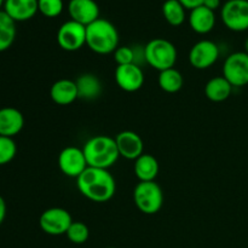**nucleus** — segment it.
<instances>
[{"label":"nucleus","instance_id":"nucleus-1","mask_svg":"<svg viewBox=\"0 0 248 248\" xmlns=\"http://www.w3.org/2000/svg\"><path fill=\"white\" fill-rule=\"evenodd\" d=\"M77 186L82 196L93 202H107L116 191L115 179L108 170L90 166L77 178Z\"/></svg>","mask_w":248,"mask_h":248},{"label":"nucleus","instance_id":"nucleus-3","mask_svg":"<svg viewBox=\"0 0 248 248\" xmlns=\"http://www.w3.org/2000/svg\"><path fill=\"white\" fill-rule=\"evenodd\" d=\"M86 45L94 53L109 55L119 47V33L108 19L98 18L86 27Z\"/></svg>","mask_w":248,"mask_h":248},{"label":"nucleus","instance_id":"nucleus-26","mask_svg":"<svg viewBox=\"0 0 248 248\" xmlns=\"http://www.w3.org/2000/svg\"><path fill=\"white\" fill-rule=\"evenodd\" d=\"M38 9L43 16L55 18L62 14L64 4L63 0H38Z\"/></svg>","mask_w":248,"mask_h":248},{"label":"nucleus","instance_id":"nucleus-24","mask_svg":"<svg viewBox=\"0 0 248 248\" xmlns=\"http://www.w3.org/2000/svg\"><path fill=\"white\" fill-rule=\"evenodd\" d=\"M186 7L178 0H166L162 5V15L170 26L179 27L186 18Z\"/></svg>","mask_w":248,"mask_h":248},{"label":"nucleus","instance_id":"nucleus-23","mask_svg":"<svg viewBox=\"0 0 248 248\" xmlns=\"http://www.w3.org/2000/svg\"><path fill=\"white\" fill-rule=\"evenodd\" d=\"M157 82L162 91L167 92V93H176V92L181 91L183 87L184 79L182 73L173 67L160 72Z\"/></svg>","mask_w":248,"mask_h":248},{"label":"nucleus","instance_id":"nucleus-19","mask_svg":"<svg viewBox=\"0 0 248 248\" xmlns=\"http://www.w3.org/2000/svg\"><path fill=\"white\" fill-rule=\"evenodd\" d=\"M78 87V96L85 101H93L102 93L101 80L91 73L82 74L75 80Z\"/></svg>","mask_w":248,"mask_h":248},{"label":"nucleus","instance_id":"nucleus-10","mask_svg":"<svg viewBox=\"0 0 248 248\" xmlns=\"http://www.w3.org/2000/svg\"><path fill=\"white\" fill-rule=\"evenodd\" d=\"M61 172L70 178H78L89 167L84 150L77 147H67L58 155Z\"/></svg>","mask_w":248,"mask_h":248},{"label":"nucleus","instance_id":"nucleus-21","mask_svg":"<svg viewBox=\"0 0 248 248\" xmlns=\"http://www.w3.org/2000/svg\"><path fill=\"white\" fill-rule=\"evenodd\" d=\"M232 85L224 77H216L208 80L205 86V94L210 101L224 102L232 96Z\"/></svg>","mask_w":248,"mask_h":248},{"label":"nucleus","instance_id":"nucleus-4","mask_svg":"<svg viewBox=\"0 0 248 248\" xmlns=\"http://www.w3.org/2000/svg\"><path fill=\"white\" fill-rule=\"evenodd\" d=\"M177 56L176 46L166 39L155 38L145 45L147 64L159 72L173 68L177 62Z\"/></svg>","mask_w":248,"mask_h":248},{"label":"nucleus","instance_id":"nucleus-6","mask_svg":"<svg viewBox=\"0 0 248 248\" xmlns=\"http://www.w3.org/2000/svg\"><path fill=\"white\" fill-rule=\"evenodd\" d=\"M220 16L224 26L230 31H247L248 0H228L223 4Z\"/></svg>","mask_w":248,"mask_h":248},{"label":"nucleus","instance_id":"nucleus-27","mask_svg":"<svg viewBox=\"0 0 248 248\" xmlns=\"http://www.w3.org/2000/svg\"><path fill=\"white\" fill-rule=\"evenodd\" d=\"M17 153V145L14 138L0 136V166L11 162Z\"/></svg>","mask_w":248,"mask_h":248},{"label":"nucleus","instance_id":"nucleus-15","mask_svg":"<svg viewBox=\"0 0 248 248\" xmlns=\"http://www.w3.org/2000/svg\"><path fill=\"white\" fill-rule=\"evenodd\" d=\"M24 126V116L14 107L0 109V136L14 138Z\"/></svg>","mask_w":248,"mask_h":248},{"label":"nucleus","instance_id":"nucleus-22","mask_svg":"<svg viewBox=\"0 0 248 248\" xmlns=\"http://www.w3.org/2000/svg\"><path fill=\"white\" fill-rule=\"evenodd\" d=\"M16 39V22L4 11H0V52L9 50Z\"/></svg>","mask_w":248,"mask_h":248},{"label":"nucleus","instance_id":"nucleus-12","mask_svg":"<svg viewBox=\"0 0 248 248\" xmlns=\"http://www.w3.org/2000/svg\"><path fill=\"white\" fill-rule=\"evenodd\" d=\"M115 81L121 90L126 92H136L144 84V73L136 64L118 65L115 69Z\"/></svg>","mask_w":248,"mask_h":248},{"label":"nucleus","instance_id":"nucleus-13","mask_svg":"<svg viewBox=\"0 0 248 248\" xmlns=\"http://www.w3.org/2000/svg\"><path fill=\"white\" fill-rule=\"evenodd\" d=\"M68 12L72 21L85 27L99 18V6L94 0H70Z\"/></svg>","mask_w":248,"mask_h":248},{"label":"nucleus","instance_id":"nucleus-25","mask_svg":"<svg viewBox=\"0 0 248 248\" xmlns=\"http://www.w3.org/2000/svg\"><path fill=\"white\" fill-rule=\"evenodd\" d=\"M67 237L70 242L75 245H81L89 240L90 236V230L85 223L82 222H74L70 224L69 229L67 232Z\"/></svg>","mask_w":248,"mask_h":248},{"label":"nucleus","instance_id":"nucleus-8","mask_svg":"<svg viewBox=\"0 0 248 248\" xmlns=\"http://www.w3.org/2000/svg\"><path fill=\"white\" fill-rule=\"evenodd\" d=\"M57 44L62 50L68 52H74L86 45V27L78 22H64L58 28Z\"/></svg>","mask_w":248,"mask_h":248},{"label":"nucleus","instance_id":"nucleus-7","mask_svg":"<svg viewBox=\"0 0 248 248\" xmlns=\"http://www.w3.org/2000/svg\"><path fill=\"white\" fill-rule=\"evenodd\" d=\"M73 223L72 216L67 210L61 207H52L44 211L39 219V225L45 234L52 236L67 234Z\"/></svg>","mask_w":248,"mask_h":248},{"label":"nucleus","instance_id":"nucleus-31","mask_svg":"<svg viewBox=\"0 0 248 248\" xmlns=\"http://www.w3.org/2000/svg\"><path fill=\"white\" fill-rule=\"evenodd\" d=\"M5 217H6V202H5L4 198L0 195V224H2Z\"/></svg>","mask_w":248,"mask_h":248},{"label":"nucleus","instance_id":"nucleus-2","mask_svg":"<svg viewBox=\"0 0 248 248\" xmlns=\"http://www.w3.org/2000/svg\"><path fill=\"white\" fill-rule=\"evenodd\" d=\"M90 167L108 170L120 157L115 138L99 135L90 138L82 147Z\"/></svg>","mask_w":248,"mask_h":248},{"label":"nucleus","instance_id":"nucleus-11","mask_svg":"<svg viewBox=\"0 0 248 248\" xmlns=\"http://www.w3.org/2000/svg\"><path fill=\"white\" fill-rule=\"evenodd\" d=\"M188 57L195 69H207L219 58V47L212 40H200L190 48Z\"/></svg>","mask_w":248,"mask_h":248},{"label":"nucleus","instance_id":"nucleus-29","mask_svg":"<svg viewBox=\"0 0 248 248\" xmlns=\"http://www.w3.org/2000/svg\"><path fill=\"white\" fill-rule=\"evenodd\" d=\"M178 1L181 2V4L183 5L186 9L193 10V9H196V7H199V6H202L205 0H178Z\"/></svg>","mask_w":248,"mask_h":248},{"label":"nucleus","instance_id":"nucleus-18","mask_svg":"<svg viewBox=\"0 0 248 248\" xmlns=\"http://www.w3.org/2000/svg\"><path fill=\"white\" fill-rule=\"evenodd\" d=\"M50 96L51 99L58 106H69L75 99L79 98L77 82L70 79L57 80L51 86Z\"/></svg>","mask_w":248,"mask_h":248},{"label":"nucleus","instance_id":"nucleus-9","mask_svg":"<svg viewBox=\"0 0 248 248\" xmlns=\"http://www.w3.org/2000/svg\"><path fill=\"white\" fill-rule=\"evenodd\" d=\"M223 77L232 87L246 86L248 84V53L234 52L228 56L223 64Z\"/></svg>","mask_w":248,"mask_h":248},{"label":"nucleus","instance_id":"nucleus-20","mask_svg":"<svg viewBox=\"0 0 248 248\" xmlns=\"http://www.w3.org/2000/svg\"><path fill=\"white\" fill-rule=\"evenodd\" d=\"M133 171L140 182H153L159 173V162L153 155L143 153L135 160Z\"/></svg>","mask_w":248,"mask_h":248},{"label":"nucleus","instance_id":"nucleus-33","mask_svg":"<svg viewBox=\"0 0 248 248\" xmlns=\"http://www.w3.org/2000/svg\"><path fill=\"white\" fill-rule=\"evenodd\" d=\"M246 52L248 53V39L246 40Z\"/></svg>","mask_w":248,"mask_h":248},{"label":"nucleus","instance_id":"nucleus-16","mask_svg":"<svg viewBox=\"0 0 248 248\" xmlns=\"http://www.w3.org/2000/svg\"><path fill=\"white\" fill-rule=\"evenodd\" d=\"M4 11L15 22H24L38 14V0H5Z\"/></svg>","mask_w":248,"mask_h":248},{"label":"nucleus","instance_id":"nucleus-28","mask_svg":"<svg viewBox=\"0 0 248 248\" xmlns=\"http://www.w3.org/2000/svg\"><path fill=\"white\" fill-rule=\"evenodd\" d=\"M114 61L118 65L132 64L133 63V48L131 46H119L114 51Z\"/></svg>","mask_w":248,"mask_h":248},{"label":"nucleus","instance_id":"nucleus-17","mask_svg":"<svg viewBox=\"0 0 248 248\" xmlns=\"http://www.w3.org/2000/svg\"><path fill=\"white\" fill-rule=\"evenodd\" d=\"M189 26L195 33L207 34L213 31L216 26L215 11L207 9L206 6H199L196 9L190 10L188 17Z\"/></svg>","mask_w":248,"mask_h":248},{"label":"nucleus","instance_id":"nucleus-32","mask_svg":"<svg viewBox=\"0 0 248 248\" xmlns=\"http://www.w3.org/2000/svg\"><path fill=\"white\" fill-rule=\"evenodd\" d=\"M5 0H0V11H1V7H4Z\"/></svg>","mask_w":248,"mask_h":248},{"label":"nucleus","instance_id":"nucleus-14","mask_svg":"<svg viewBox=\"0 0 248 248\" xmlns=\"http://www.w3.org/2000/svg\"><path fill=\"white\" fill-rule=\"evenodd\" d=\"M116 147H118L120 156L127 160H136L143 154L144 143L140 136L133 131H123L115 137Z\"/></svg>","mask_w":248,"mask_h":248},{"label":"nucleus","instance_id":"nucleus-5","mask_svg":"<svg viewBox=\"0 0 248 248\" xmlns=\"http://www.w3.org/2000/svg\"><path fill=\"white\" fill-rule=\"evenodd\" d=\"M133 201L138 210L144 215H155L164 205V193L159 184L153 182H140L133 190Z\"/></svg>","mask_w":248,"mask_h":248},{"label":"nucleus","instance_id":"nucleus-30","mask_svg":"<svg viewBox=\"0 0 248 248\" xmlns=\"http://www.w3.org/2000/svg\"><path fill=\"white\" fill-rule=\"evenodd\" d=\"M203 6L212 10V11H216V10L220 7V0H205L203 1Z\"/></svg>","mask_w":248,"mask_h":248},{"label":"nucleus","instance_id":"nucleus-34","mask_svg":"<svg viewBox=\"0 0 248 248\" xmlns=\"http://www.w3.org/2000/svg\"><path fill=\"white\" fill-rule=\"evenodd\" d=\"M108 248H114V247H108Z\"/></svg>","mask_w":248,"mask_h":248}]
</instances>
